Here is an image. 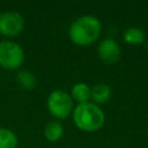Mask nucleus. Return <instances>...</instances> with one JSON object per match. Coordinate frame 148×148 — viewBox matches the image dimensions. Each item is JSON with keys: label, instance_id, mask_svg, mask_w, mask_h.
<instances>
[{"label": "nucleus", "instance_id": "f257e3e1", "mask_svg": "<svg viewBox=\"0 0 148 148\" xmlns=\"http://www.w3.org/2000/svg\"><path fill=\"white\" fill-rule=\"evenodd\" d=\"M102 31L101 21L94 15H82L73 21L68 29L69 39L79 45L87 46L95 43Z\"/></svg>", "mask_w": 148, "mask_h": 148}, {"label": "nucleus", "instance_id": "f03ea898", "mask_svg": "<svg viewBox=\"0 0 148 148\" xmlns=\"http://www.w3.org/2000/svg\"><path fill=\"white\" fill-rule=\"evenodd\" d=\"M73 120L75 126L83 132H96L103 125L105 120L102 109L90 102L77 104L73 110Z\"/></svg>", "mask_w": 148, "mask_h": 148}, {"label": "nucleus", "instance_id": "7ed1b4c3", "mask_svg": "<svg viewBox=\"0 0 148 148\" xmlns=\"http://www.w3.org/2000/svg\"><path fill=\"white\" fill-rule=\"evenodd\" d=\"M46 106L54 118L66 119L73 112V99L71 95L64 90H53L46 101Z\"/></svg>", "mask_w": 148, "mask_h": 148}, {"label": "nucleus", "instance_id": "20e7f679", "mask_svg": "<svg viewBox=\"0 0 148 148\" xmlns=\"http://www.w3.org/2000/svg\"><path fill=\"white\" fill-rule=\"evenodd\" d=\"M24 61V51L13 40L0 42V66L6 69H17Z\"/></svg>", "mask_w": 148, "mask_h": 148}, {"label": "nucleus", "instance_id": "39448f33", "mask_svg": "<svg viewBox=\"0 0 148 148\" xmlns=\"http://www.w3.org/2000/svg\"><path fill=\"white\" fill-rule=\"evenodd\" d=\"M24 28V18L17 12H3L0 14V34L13 37L18 35Z\"/></svg>", "mask_w": 148, "mask_h": 148}, {"label": "nucleus", "instance_id": "423d86ee", "mask_svg": "<svg viewBox=\"0 0 148 148\" xmlns=\"http://www.w3.org/2000/svg\"><path fill=\"white\" fill-rule=\"evenodd\" d=\"M97 53L101 60L106 64H113L120 58V47L118 43L111 38L103 39L97 46Z\"/></svg>", "mask_w": 148, "mask_h": 148}, {"label": "nucleus", "instance_id": "0eeeda50", "mask_svg": "<svg viewBox=\"0 0 148 148\" xmlns=\"http://www.w3.org/2000/svg\"><path fill=\"white\" fill-rule=\"evenodd\" d=\"M111 97V88L105 83H98L90 88V98L94 104H104Z\"/></svg>", "mask_w": 148, "mask_h": 148}, {"label": "nucleus", "instance_id": "6e6552de", "mask_svg": "<svg viewBox=\"0 0 148 148\" xmlns=\"http://www.w3.org/2000/svg\"><path fill=\"white\" fill-rule=\"evenodd\" d=\"M71 97L73 102H77V104L87 103L88 99L90 98V87L83 82L76 83L72 87L71 90Z\"/></svg>", "mask_w": 148, "mask_h": 148}, {"label": "nucleus", "instance_id": "1a4fd4ad", "mask_svg": "<svg viewBox=\"0 0 148 148\" xmlns=\"http://www.w3.org/2000/svg\"><path fill=\"white\" fill-rule=\"evenodd\" d=\"M64 134V126L58 120H52L46 124L44 130V135L47 141L50 142H57L61 139Z\"/></svg>", "mask_w": 148, "mask_h": 148}, {"label": "nucleus", "instance_id": "9d476101", "mask_svg": "<svg viewBox=\"0 0 148 148\" xmlns=\"http://www.w3.org/2000/svg\"><path fill=\"white\" fill-rule=\"evenodd\" d=\"M17 136L9 128L0 127V148H16Z\"/></svg>", "mask_w": 148, "mask_h": 148}, {"label": "nucleus", "instance_id": "9b49d317", "mask_svg": "<svg viewBox=\"0 0 148 148\" xmlns=\"http://www.w3.org/2000/svg\"><path fill=\"white\" fill-rule=\"evenodd\" d=\"M18 86L25 90H31L36 86V76L29 71H21L16 75Z\"/></svg>", "mask_w": 148, "mask_h": 148}, {"label": "nucleus", "instance_id": "f8f14e48", "mask_svg": "<svg viewBox=\"0 0 148 148\" xmlns=\"http://www.w3.org/2000/svg\"><path fill=\"white\" fill-rule=\"evenodd\" d=\"M124 40L128 44H141L145 42V32L136 27H131L124 32Z\"/></svg>", "mask_w": 148, "mask_h": 148}]
</instances>
